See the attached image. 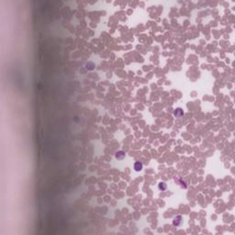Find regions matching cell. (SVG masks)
<instances>
[{
    "mask_svg": "<svg viewBox=\"0 0 235 235\" xmlns=\"http://www.w3.org/2000/svg\"><path fill=\"white\" fill-rule=\"evenodd\" d=\"M85 68H86V70L88 71H92L95 69V63L92 62H88L85 63Z\"/></svg>",
    "mask_w": 235,
    "mask_h": 235,
    "instance_id": "obj_5",
    "label": "cell"
},
{
    "mask_svg": "<svg viewBox=\"0 0 235 235\" xmlns=\"http://www.w3.org/2000/svg\"><path fill=\"white\" fill-rule=\"evenodd\" d=\"M181 223H182V217H181V216H176V217L174 218V220H173L174 226L178 227L181 225Z\"/></svg>",
    "mask_w": 235,
    "mask_h": 235,
    "instance_id": "obj_2",
    "label": "cell"
},
{
    "mask_svg": "<svg viewBox=\"0 0 235 235\" xmlns=\"http://www.w3.org/2000/svg\"><path fill=\"white\" fill-rule=\"evenodd\" d=\"M115 157H116V159H117V160H119V161H121V160H123V159L126 157V153H124L123 151H118V152H117V153H116V154H115Z\"/></svg>",
    "mask_w": 235,
    "mask_h": 235,
    "instance_id": "obj_1",
    "label": "cell"
},
{
    "mask_svg": "<svg viewBox=\"0 0 235 235\" xmlns=\"http://www.w3.org/2000/svg\"><path fill=\"white\" fill-rule=\"evenodd\" d=\"M158 188H159V189H160L161 191H165L166 189H167V185H166V184H165V182L159 183Z\"/></svg>",
    "mask_w": 235,
    "mask_h": 235,
    "instance_id": "obj_6",
    "label": "cell"
},
{
    "mask_svg": "<svg viewBox=\"0 0 235 235\" xmlns=\"http://www.w3.org/2000/svg\"><path fill=\"white\" fill-rule=\"evenodd\" d=\"M134 170L136 171V172H140V171L142 170V168H143V165H142V163H141V162H135V164H134Z\"/></svg>",
    "mask_w": 235,
    "mask_h": 235,
    "instance_id": "obj_3",
    "label": "cell"
},
{
    "mask_svg": "<svg viewBox=\"0 0 235 235\" xmlns=\"http://www.w3.org/2000/svg\"><path fill=\"white\" fill-rule=\"evenodd\" d=\"M174 115H175L176 117H177V118H180V117H182L183 115H184V111H183L182 109L178 108V109H175V111H174Z\"/></svg>",
    "mask_w": 235,
    "mask_h": 235,
    "instance_id": "obj_4",
    "label": "cell"
}]
</instances>
